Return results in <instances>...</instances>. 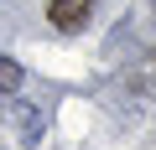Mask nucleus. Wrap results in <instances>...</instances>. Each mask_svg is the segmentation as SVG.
Masks as SVG:
<instances>
[{"label": "nucleus", "instance_id": "1", "mask_svg": "<svg viewBox=\"0 0 156 150\" xmlns=\"http://www.w3.org/2000/svg\"><path fill=\"white\" fill-rule=\"evenodd\" d=\"M89 11H94V0H52V5H47V16H52L57 31H83L89 26Z\"/></svg>", "mask_w": 156, "mask_h": 150}, {"label": "nucleus", "instance_id": "2", "mask_svg": "<svg viewBox=\"0 0 156 150\" xmlns=\"http://www.w3.org/2000/svg\"><path fill=\"white\" fill-rule=\"evenodd\" d=\"M11 124H16V140L21 145H42V135H47V119L31 104H11Z\"/></svg>", "mask_w": 156, "mask_h": 150}, {"label": "nucleus", "instance_id": "3", "mask_svg": "<svg viewBox=\"0 0 156 150\" xmlns=\"http://www.w3.org/2000/svg\"><path fill=\"white\" fill-rule=\"evenodd\" d=\"M16 88H21V67L11 57H0V93H16Z\"/></svg>", "mask_w": 156, "mask_h": 150}]
</instances>
